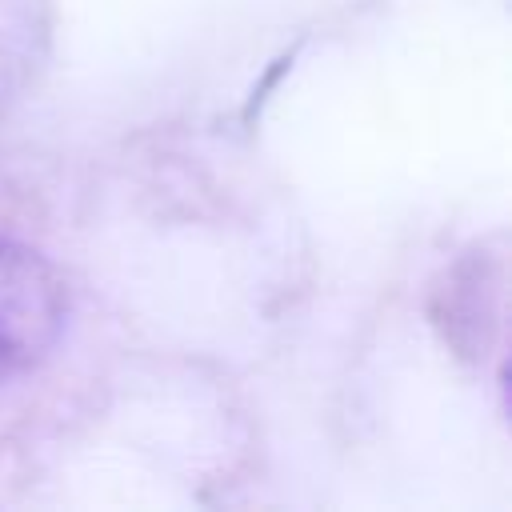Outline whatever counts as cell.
Listing matches in <instances>:
<instances>
[{
	"instance_id": "obj_1",
	"label": "cell",
	"mask_w": 512,
	"mask_h": 512,
	"mask_svg": "<svg viewBox=\"0 0 512 512\" xmlns=\"http://www.w3.org/2000/svg\"><path fill=\"white\" fill-rule=\"evenodd\" d=\"M68 288L28 244L0 236V384L32 372L60 340Z\"/></svg>"
}]
</instances>
